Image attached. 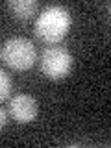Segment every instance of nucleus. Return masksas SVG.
<instances>
[{
	"instance_id": "f257e3e1",
	"label": "nucleus",
	"mask_w": 111,
	"mask_h": 148,
	"mask_svg": "<svg viewBox=\"0 0 111 148\" xmlns=\"http://www.w3.org/2000/svg\"><path fill=\"white\" fill-rule=\"evenodd\" d=\"M72 17L63 6H48L37 17L34 32L37 39L46 45H56L69 34Z\"/></svg>"
},
{
	"instance_id": "f03ea898",
	"label": "nucleus",
	"mask_w": 111,
	"mask_h": 148,
	"mask_svg": "<svg viewBox=\"0 0 111 148\" xmlns=\"http://www.w3.org/2000/svg\"><path fill=\"white\" fill-rule=\"evenodd\" d=\"M2 59L13 71H28L37 61V52L30 39L11 37L2 45Z\"/></svg>"
},
{
	"instance_id": "7ed1b4c3",
	"label": "nucleus",
	"mask_w": 111,
	"mask_h": 148,
	"mask_svg": "<svg viewBox=\"0 0 111 148\" xmlns=\"http://www.w3.org/2000/svg\"><path fill=\"white\" fill-rule=\"evenodd\" d=\"M41 72L50 80H63L71 74L74 67V58L65 46L54 45L43 50L41 54Z\"/></svg>"
},
{
	"instance_id": "20e7f679",
	"label": "nucleus",
	"mask_w": 111,
	"mask_h": 148,
	"mask_svg": "<svg viewBox=\"0 0 111 148\" xmlns=\"http://www.w3.org/2000/svg\"><path fill=\"white\" fill-rule=\"evenodd\" d=\"M37 111H39L37 100L32 95H26V92L15 95L9 100V106H8L9 117L13 120H17V122H21V124H28L32 120H35Z\"/></svg>"
},
{
	"instance_id": "39448f33",
	"label": "nucleus",
	"mask_w": 111,
	"mask_h": 148,
	"mask_svg": "<svg viewBox=\"0 0 111 148\" xmlns=\"http://www.w3.org/2000/svg\"><path fill=\"white\" fill-rule=\"evenodd\" d=\"M37 8L39 4L35 0H9L8 2V9L18 21H30L37 13Z\"/></svg>"
},
{
	"instance_id": "423d86ee",
	"label": "nucleus",
	"mask_w": 111,
	"mask_h": 148,
	"mask_svg": "<svg viewBox=\"0 0 111 148\" xmlns=\"http://www.w3.org/2000/svg\"><path fill=\"white\" fill-rule=\"evenodd\" d=\"M9 95H11V78L4 69H0V102L9 98Z\"/></svg>"
},
{
	"instance_id": "0eeeda50",
	"label": "nucleus",
	"mask_w": 111,
	"mask_h": 148,
	"mask_svg": "<svg viewBox=\"0 0 111 148\" xmlns=\"http://www.w3.org/2000/svg\"><path fill=\"white\" fill-rule=\"evenodd\" d=\"M6 124H8V111L0 108V130L6 126Z\"/></svg>"
},
{
	"instance_id": "6e6552de",
	"label": "nucleus",
	"mask_w": 111,
	"mask_h": 148,
	"mask_svg": "<svg viewBox=\"0 0 111 148\" xmlns=\"http://www.w3.org/2000/svg\"><path fill=\"white\" fill-rule=\"evenodd\" d=\"M0 58H2V48H0Z\"/></svg>"
}]
</instances>
